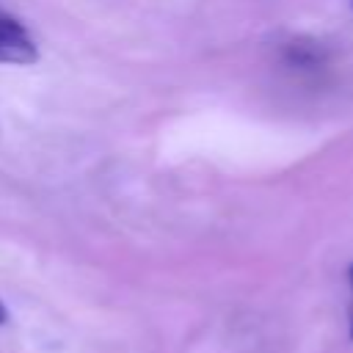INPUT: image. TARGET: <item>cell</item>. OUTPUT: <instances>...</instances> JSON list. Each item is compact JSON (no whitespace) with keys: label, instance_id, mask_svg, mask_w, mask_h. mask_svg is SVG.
<instances>
[{"label":"cell","instance_id":"cell-1","mask_svg":"<svg viewBox=\"0 0 353 353\" xmlns=\"http://www.w3.org/2000/svg\"><path fill=\"white\" fill-rule=\"evenodd\" d=\"M39 61V50L28 36L25 25L8 14H0V63H33Z\"/></svg>","mask_w":353,"mask_h":353},{"label":"cell","instance_id":"cell-2","mask_svg":"<svg viewBox=\"0 0 353 353\" xmlns=\"http://www.w3.org/2000/svg\"><path fill=\"white\" fill-rule=\"evenodd\" d=\"M325 55H328L325 47L312 39H295L284 47V61L298 69H317L325 61Z\"/></svg>","mask_w":353,"mask_h":353},{"label":"cell","instance_id":"cell-3","mask_svg":"<svg viewBox=\"0 0 353 353\" xmlns=\"http://www.w3.org/2000/svg\"><path fill=\"white\" fill-rule=\"evenodd\" d=\"M347 281H350V292H353V265L347 268ZM350 339H353V301H350Z\"/></svg>","mask_w":353,"mask_h":353},{"label":"cell","instance_id":"cell-4","mask_svg":"<svg viewBox=\"0 0 353 353\" xmlns=\"http://www.w3.org/2000/svg\"><path fill=\"white\" fill-rule=\"evenodd\" d=\"M6 320H8V312H6V306H3V303H0V325H3V323H6Z\"/></svg>","mask_w":353,"mask_h":353},{"label":"cell","instance_id":"cell-5","mask_svg":"<svg viewBox=\"0 0 353 353\" xmlns=\"http://www.w3.org/2000/svg\"><path fill=\"white\" fill-rule=\"evenodd\" d=\"M0 14H6V11H3V8H0Z\"/></svg>","mask_w":353,"mask_h":353}]
</instances>
